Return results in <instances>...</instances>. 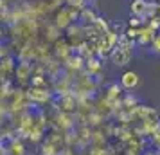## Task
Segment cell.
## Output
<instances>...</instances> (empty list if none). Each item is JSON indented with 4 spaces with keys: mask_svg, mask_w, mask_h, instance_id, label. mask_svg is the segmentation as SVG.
<instances>
[{
    "mask_svg": "<svg viewBox=\"0 0 160 155\" xmlns=\"http://www.w3.org/2000/svg\"><path fill=\"white\" fill-rule=\"evenodd\" d=\"M49 96L51 94L47 92V89H40V87H31L29 92H27V97L34 103H45L49 99Z\"/></svg>",
    "mask_w": 160,
    "mask_h": 155,
    "instance_id": "1",
    "label": "cell"
},
{
    "mask_svg": "<svg viewBox=\"0 0 160 155\" xmlns=\"http://www.w3.org/2000/svg\"><path fill=\"white\" fill-rule=\"evenodd\" d=\"M121 83H122V87L126 90H133L138 85V76L133 72V70H130V72H124L122 78H121Z\"/></svg>",
    "mask_w": 160,
    "mask_h": 155,
    "instance_id": "2",
    "label": "cell"
},
{
    "mask_svg": "<svg viewBox=\"0 0 160 155\" xmlns=\"http://www.w3.org/2000/svg\"><path fill=\"white\" fill-rule=\"evenodd\" d=\"M148 8H149L148 0H133L131 2V13L135 16H146L148 15Z\"/></svg>",
    "mask_w": 160,
    "mask_h": 155,
    "instance_id": "3",
    "label": "cell"
},
{
    "mask_svg": "<svg viewBox=\"0 0 160 155\" xmlns=\"http://www.w3.org/2000/svg\"><path fill=\"white\" fill-rule=\"evenodd\" d=\"M151 40H155V38H153V29H151V27L138 31V42H140L142 45L148 44V42H151Z\"/></svg>",
    "mask_w": 160,
    "mask_h": 155,
    "instance_id": "4",
    "label": "cell"
},
{
    "mask_svg": "<svg viewBox=\"0 0 160 155\" xmlns=\"http://www.w3.org/2000/svg\"><path fill=\"white\" fill-rule=\"evenodd\" d=\"M76 106V99L72 96H63L61 97V108L63 110H72Z\"/></svg>",
    "mask_w": 160,
    "mask_h": 155,
    "instance_id": "5",
    "label": "cell"
},
{
    "mask_svg": "<svg viewBox=\"0 0 160 155\" xmlns=\"http://www.w3.org/2000/svg\"><path fill=\"white\" fill-rule=\"evenodd\" d=\"M81 63H83L81 56H70L68 58V67L70 69H81Z\"/></svg>",
    "mask_w": 160,
    "mask_h": 155,
    "instance_id": "6",
    "label": "cell"
},
{
    "mask_svg": "<svg viewBox=\"0 0 160 155\" xmlns=\"http://www.w3.org/2000/svg\"><path fill=\"white\" fill-rule=\"evenodd\" d=\"M11 148H13V150H11V153H13V155H23V144H22V142H16V141H15Z\"/></svg>",
    "mask_w": 160,
    "mask_h": 155,
    "instance_id": "7",
    "label": "cell"
},
{
    "mask_svg": "<svg viewBox=\"0 0 160 155\" xmlns=\"http://www.w3.org/2000/svg\"><path fill=\"white\" fill-rule=\"evenodd\" d=\"M138 23H140V16H131L130 18V25L131 27H137Z\"/></svg>",
    "mask_w": 160,
    "mask_h": 155,
    "instance_id": "8",
    "label": "cell"
},
{
    "mask_svg": "<svg viewBox=\"0 0 160 155\" xmlns=\"http://www.w3.org/2000/svg\"><path fill=\"white\" fill-rule=\"evenodd\" d=\"M153 47H155V51L160 52V34L158 36H155V40H153Z\"/></svg>",
    "mask_w": 160,
    "mask_h": 155,
    "instance_id": "9",
    "label": "cell"
},
{
    "mask_svg": "<svg viewBox=\"0 0 160 155\" xmlns=\"http://www.w3.org/2000/svg\"><path fill=\"white\" fill-rule=\"evenodd\" d=\"M148 2H153V0H148Z\"/></svg>",
    "mask_w": 160,
    "mask_h": 155,
    "instance_id": "10",
    "label": "cell"
},
{
    "mask_svg": "<svg viewBox=\"0 0 160 155\" xmlns=\"http://www.w3.org/2000/svg\"><path fill=\"white\" fill-rule=\"evenodd\" d=\"M158 2H160V0H158Z\"/></svg>",
    "mask_w": 160,
    "mask_h": 155,
    "instance_id": "11",
    "label": "cell"
}]
</instances>
